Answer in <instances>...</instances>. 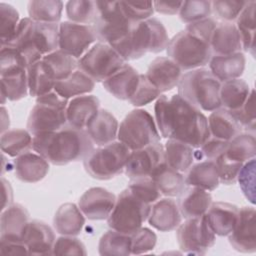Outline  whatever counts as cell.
<instances>
[{
	"label": "cell",
	"mask_w": 256,
	"mask_h": 256,
	"mask_svg": "<svg viewBox=\"0 0 256 256\" xmlns=\"http://www.w3.org/2000/svg\"><path fill=\"white\" fill-rule=\"evenodd\" d=\"M154 111L157 128L163 138L178 140L193 148H199L211 137L207 117L179 94L170 98L159 96Z\"/></svg>",
	"instance_id": "1"
},
{
	"label": "cell",
	"mask_w": 256,
	"mask_h": 256,
	"mask_svg": "<svg viewBox=\"0 0 256 256\" xmlns=\"http://www.w3.org/2000/svg\"><path fill=\"white\" fill-rule=\"evenodd\" d=\"M217 24L212 17L188 24L169 40L166 48L168 58L181 70L190 71L207 65L212 57L210 40Z\"/></svg>",
	"instance_id": "2"
},
{
	"label": "cell",
	"mask_w": 256,
	"mask_h": 256,
	"mask_svg": "<svg viewBox=\"0 0 256 256\" xmlns=\"http://www.w3.org/2000/svg\"><path fill=\"white\" fill-rule=\"evenodd\" d=\"M32 149L53 165H66L84 160L94 149L85 130L69 125L53 132L33 135Z\"/></svg>",
	"instance_id": "3"
},
{
	"label": "cell",
	"mask_w": 256,
	"mask_h": 256,
	"mask_svg": "<svg viewBox=\"0 0 256 256\" xmlns=\"http://www.w3.org/2000/svg\"><path fill=\"white\" fill-rule=\"evenodd\" d=\"M5 46L15 48L28 68L59 49V24L36 22L25 17L20 20L13 39Z\"/></svg>",
	"instance_id": "4"
},
{
	"label": "cell",
	"mask_w": 256,
	"mask_h": 256,
	"mask_svg": "<svg viewBox=\"0 0 256 256\" xmlns=\"http://www.w3.org/2000/svg\"><path fill=\"white\" fill-rule=\"evenodd\" d=\"M169 40L167 30L162 22L151 17L134 23L124 38L110 46L124 61H130L139 59L148 52H162L167 48Z\"/></svg>",
	"instance_id": "5"
},
{
	"label": "cell",
	"mask_w": 256,
	"mask_h": 256,
	"mask_svg": "<svg viewBox=\"0 0 256 256\" xmlns=\"http://www.w3.org/2000/svg\"><path fill=\"white\" fill-rule=\"evenodd\" d=\"M221 82L208 69L198 68L184 73L178 83V94L203 111L221 108L219 97Z\"/></svg>",
	"instance_id": "6"
},
{
	"label": "cell",
	"mask_w": 256,
	"mask_h": 256,
	"mask_svg": "<svg viewBox=\"0 0 256 256\" xmlns=\"http://www.w3.org/2000/svg\"><path fill=\"white\" fill-rule=\"evenodd\" d=\"M67 105L68 100L55 91L37 97L36 104L28 117L27 130L32 135H36L62 129L67 125Z\"/></svg>",
	"instance_id": "7"
},
{
	"label": "cell",
	"mask_w": 256,
	"mask_h": 256,
	"mask_svg": "<svg viewBox=\"0 0 256 256\" xmlns=\"http://www.w3.org/2000/svg\"><path fill=\"white\" fill-rule=\"evenodd\" d=\"M150 210L151 204L142 201L126 188L118 195L107 224L110 229L131 235L142 227Z\"/></svg>",
	"instance_id": "8"
},
{
	"label": "cell",
	"mask_w": 256,
	"mask_h": 256,
	"mask_svg": "<svg viewBox=\"0 0 256 256\" xmlns=\"http://www.w3.org/2000/svg\"><path fill=\"white\" fill-rule=\"evenodd\" d=\"M117 139L132 151L159 143L161 137L152 115L144 109H134L120 123Z\"/></svg>",
	"instance_id": "9"
},
{
	"label": "cell",
	"mask_w": 256,
	"mask_h": 256,
	"mask_svg": "<svg viewBox=\"0 0 256 256\" xmlns=\"http://www.w3.org/2000/svg\"><path fill=\"white\" fill-rule=\"evenodd\" d=\"M130 149L119 141L94 148L83 160L86 172L94 179L109 180L125 169Z\"/></svg>",
	"instance_id": "10"
},
{
	"label": "cell",
	"mask_w": 256,
	"mask_h": 256,
	"mask_svg": "<svg viewBox=\"0 0 256 256\" xmlns=\"http://www.w3.org/2000/svg\"><path fill=\"white\" fill-rule=\"evenodd\" d=\"M98 16L92 25L97 40L112 45L124 38L135 22L129 20L121 9L120 1H96Z\"/></svg>",
	"instance_id": "11"
},
{
	"label": "cell",
	"mask_w": 256,
	"mask_h": 256,
	"mask_svg": "<svg viewBox=\"0 0 256 256\" xmlns=\"http://www.w3.org/2000/svg\"><path fill=\"white\" fill-rule=\"evenodd\" d=\"M124 64V59L110 45L99 42L78 59L77 66L95 82H103Z\"/></svg>",
	"instance_id": "12"
},
{
	"label": "cell",
	"mask_w": 256,
	"mask_h": 256,
	"mask_svg": "<svg viewBox=\"0 0 256 256\" xmlns=\"http://www.w3.org/2000/svg\"><path fill=\"white\" fill-rule=\"evenodd\" d=\"M215 236L204 215L186 219L176 231L179 248L187 254H205L215 244Z\"/></svg>",
	"instance_id": "13"
},
{
	"label": "cell",
	"mask_w": 256,
	"mask_h": 256,
	"mask_svg": "<svg viewBox=\"0 0 256 256\" xmlns=\"http://www.w3.org/2000/svg\"><path fill=\"white\" fill-rule=\"evenodd\" d=\"M97 40L92 25L64 21L59 24V49L80 59Z\"/></svg>",
	"instance_id": "14"
},
{
	"label": "cell",
	"mask_w": 256,
	"mask_h": 256,
	"mask_svg": "<svg viewBox=\"0 0 256 256\" xmlns=\"http://www.w3.org/2000/svg\"><path fill=\"white\" fill-rule=\"evenodd\" d=\"M164 162V146L159 142L141 149L130 151L125 165V174L132 179L150 177Z\"/></svg>",
	"instance_id": "15"
},
{
	"label": "cell",
	"mask_w": 256,
	"mask_h": 256,
	"mask_svg": "<svg viewBox=\"0 0 256 256\" xmlns=\"http://www.w3.org/2000/svg\"><path fill=\"white\" fill-rule=\"evenodd\" d=\"M255 209L242 207L239 209L238 219L232 232L228 235L231 246L241 253H254L256 251Z\"/></svg>",
	"instance_id": "16"
},
{
	"label": "cell",
	"mask_w": 256,
	"mask_h": 256,
	"mask_svg": "<svg viewBox=\"0 0 256 256\" xmlns=\"http://www.w3.org/2000/svg\"><path fill=\"white\" fill-rule=\"evenodd\" d=\"M116 202L115 195L102 187L86 190L78 201V207L89 220H104L111 214Z\"/></svg>",
	"instance_id": "17"
},
{
	"label": "cell",
	"mask_w": 256,
	"mask_h": 256,
	"mask_svg": "<svg viewBox=\"0 0 256 256\" xmlns=\"http://www.w3.org/2000/svg\"><path fill=\"white\" fill-rule=\"evenodd\" d=\"M146 77L162 93L178 86L181 68L168 57H157L148 66Z\"/></svg>",
	"instance_id": "18"
},
{
	"label": "cell",
	"mask_w": 256,
	"mask_h": 256,
	"mask_svg": "<svg viewBox=\"0 0 256 256\" xmlns=\"http://www.w3.org/2000/svg\"><path fill=\"white\" fill-rule=\"evenodd\" d=\"M29 213L21 204H11L2 210L0 217V239L23 241L29 223Z\"/></svg>",
	"instance_id": "19"
},
{
	"label": "cell",
	"mask_w": 256,
	"mask_h": 256,
	"mask_svg": "<svg viewBox=\"0 0 256 256\" xmlns=\"http://www.w3.org/2000/svg\"><path fill=\"white\" fill-rule=\"evenodd\" d=\"M28 254L30 255H52L55 235L50 226L38 220L29 221L24 236Z\"/></svg>",
	"instance_id": "20"
},
{
	"label": "cell",
	"mask_w": 256,
	"mask_h": 256,
	"mask_svg": "<svg viewBox=\"0 0 256 256\" xmlns=\"http://www.w3.org/2000/svg\"><path fill=\"white\" fill-rule=\"evenodd\" d=\"M239 208L227 202H212L204 214L206 221L215 235L228 236L238 219Z\"/></svg>",
	"instance_id": "21"
},
{
	"label": "cell",
	"mask_w": 256,
	"mask_h": 256,
	"mask_svg": "<svg viewBox=\"0 0 256 256\" xmlns=\"http://www.w3.org/2000/svg\"><path fill=\"white\" fill-rule=\"evenodd\" d=\"M119 124L108 110L99 109L84 129L93 144L104 146L116 140Z\"/></svg>",
	"instance_id": "22"
},
{
	"label": "cell",
	"mask_w": 256,
	"mask_h": 256,
	"mask_svg": "<svg viewBox=\"0 0 256 256\" xmlns=\"http://www.w3.org/2000/svg\"><path fill=\"white\" fill-rule=\"evenodd\" d=\"M100 101L94 95H81L72 98L66 108L67 125L84 130L99 111Z\"/></svg>",
	"instance_id": "23"
},
{
	"label": "cell",
	"mask_w": 256,
	"mask_h": 256,
	"mask_svg": "<svg viewBox=\"0 0 256 256\" xmlns=\"http://www.w3.org/2000/svg\"><path fill=\"white\" fill-rule=\"evenodd\" d=\"M149 224L161 232L176 229L182 220V215L176 201L170 198L158 199L151 206L148 216Z\"/></svg>",
	"instance_id": "24"
},
{
	"label": "cell",
	"mask_w": 256,
	"mask_h": 256,
	"mask_svg": "<svg viewBox=\"0 0 256 256\" xmlns=\"http://www.w3.org/2000/svg\"><path fill=\"white\" fill-rule=\"evenodd\" d=\"M15 176L25 183H36L45 178L49 172V162L38 153L26 152L14 160Z\"/></svg>",
	"instance_id": "25"
},
{
	"label": "cell",
	"mask_w": 256,
	"mask_h": 256,
	"mask_svg": "<svg viewBox=\"0 0 256 256\" xmlns=\"http://www.w3.org/2000/svg\"><path fill=\"white\" fill-rule=\"evenodd\" d=\"M140 74L129 64H124L111 77L102 82L106 91L120 100H129L134 94L138 83Z\"/></svg>",
	"instance_id": "26"
},
{
	"label": "cell",
	"mask_w": 256,
	"mask_h": 256,
	"mask_svg": "<svg viewBox=\"0 0 256 256\" xmlns=\"http://www.w3.org/2000/svg\"><path fill=\"white\" fill-rule=\"evenodd\" d=\"M210 47L213 55H230L241 52V39L235 24L218 23L212 33Z\"/></svg>",
	"instance_id": "27"
},
{
	"label": "cell",
	"mask_w": 256,
	"mask_h": 256,
	"mask_svg": "<svg viewBox=\"0 0 256 256\" xmlns=\"http://www.w3.org/2000/svg\"><path fill=\"white\" fill-rule=\"evenodd\" d=\"M212 203L211 194L204 189L189 186L185 188L178 198V208L185 219L203 216Z\"/></svg>",
	"instance_id": "28"
},
{
	"label": "cell",
	"mask_w": 256,
	"mask_h": 256,
	"mask_svg": "<svg viewBox=\"0 0 256 256\" xmlns=\"http://www.w3.org/2000/svg\"><path fill=\"white\" fill-rule=\"evenodd\" d=\"M246 58L242 52L230 55H212L209 61L210 72L220 81L239 78L245 69Z\"/></svg>",
	"instance_id": "29"
},
{
	"label": "cell",
	"mask_w": 256,
	"mask_h": 256,
	"mask_svg": "<svg viewBox=\"0 0 256 256\" xmlns=\"http://www.w3.org/2000/svg\"><path fill=\"white\" fill-rule=\"evenodd\" d=\"M85 225V216L74 203L62 204L53 218V226L57 233L67 236H76L82 232Z\"/></svg>",
	"instance_id": "30"
},
{
	"label": "cell",
	"mask_w": 256,
	"mask_h": 256,
	"mask_svg": "<svg viewBox=\"0 0 256 256\" xmlns=\"http://www.w3.org/2000/svg\"><path fill=\"white\" fill-rule=\"evenodd\" d=\"M0 80L2 104L5 103L6 99L9 101L21 100L29 93L27 69L24 67L0 72Z\"/></svg>",
	"instance_id": "31"
},
{
	"label": "cell",
	"mask_w": 256,
	"mask_h": 256,
	"mask_svg": "<svg viewBox=\"0 0 256 256\" xmlns=\"http://www.w3.org/2000/svg\"><path fill=\"white\" fill-rule=\"evenodd\" d=\"M207 120L211 137L228 142L242 132L240 124L231 111L225 108H218L212 111Z\"/></svg>",
	"instance_id": "32"
},
{
	"label": "cell",
	"mask_w": 256,
	"mask_h": 256,
	"mask_svg": "<svg viewBox=\"0 0 256 256\" xmlns=\"http://www.w3.org/2000/svg\"><path fill=\"white\" fill-rule=\"evenodd\" d=\"M185 184L198 187L207 191H213L219 186V177L214 161H200L192 164L186 171Z\"/></svg>",
	"instance_id": "33"
},
{
	"label": "cell",
	"mask_w": 256,
	"mask_h": 256,
	"mask_svg": "<svg viewBox=\"0 0 256 256\" xmlns=\"http://www.w3.org/2000/svg\"><path fill=\"white\" fill-rule=\"evenodd\" d=\"M161 194L165 196H179L185 189V180L181 172L169 167L165 161L150 175Z\"/></svg>",
	"instance_id": "34"
},
{
	"label": "cell",
	"mask_w": 256,
	"mask_h": 256,
	"mask_svg": "<svg viewBox=\"0 0 256 256\" xmlns=\"http://www.w3.org/2000/svg\"><path fill=\"white\" fill-rule=\"evenodd\" d=\"M42 62L46 72L55 82L66 79L78 68V60L60 49L45 55Z\"/></svg>",
	"instance_id": "35"
},
{
	"label": "cell",
	"mask_w": 256,
	"mask_h": 256,
	"mask_svg": "<svg viewBox=\"0 0 256 256\" xmlns=\"http://www.w3.org/2000/svg\"><path fill=\"white\" fill-rule=\"evenodd\" d=\"M95 81L80 69H76L69 77L55 83L54 91L65 99L74 98L90 93Z\"/></svg>",
	"instance_id": "36"
},
{
	"label": "cell",
	"mask_w": 256,
	"mask_h": 256,
	"mask_svg": "<svg viewBox=\"0 0 256 256\" xmlns=\"http://www.w3.org/2000/svg\"><path fill=\"white\" fill-rule=\"evenodd\" d=\"M164 161L176 171L186 172L194 161L193 147L178 140L168 139L164 145Z\"/></svg>",
	"instance_id": "37"
},
{
	"label": "cell",
	"mask_w": 256,
	"mask_h": 256,
	"mask_svg": "<svg viewBox=\"0 0 256 256\" xmlns=\"http://www.w3.org/2000/svg\"><path fill=\"white\" fill-rule=\"evenodd\" d=\"M250 91L249 85L240 78L222 82L219 90L221 107L230 111L241 108Z\"/></svg>",
	"instance_id": "38"
},
{
	"label": "cell",
	"mask_w": 256,
	"mask_h": 256,
	"mask_svg": "<svg viewBox=\"0 0 256 256\" xmlns=\"http://www.w3.org/2000/svg\"><path fill=\"white\" fill-rule=\"evenodd\" d=\"M255 1H247L245 7L236 19V28L239 32L242 50L255 55Z\"/></svg>",
	"instance_id": "39"
},
{
	"label": "cell",
	"mask_w": 256,
	"mask_h": 256,
	"mask_svg": "<svg viewBox=\"0 0 256 256\" xmlns=\"http://www.w3.org/2000/svg\"><path fill=\"white\" fill-rule=\"evenodd\" d=\"M224 154L231 160L244 163L256 155V139L253 133L241 132L227 143Z\"/></svg>",
	"instance_id": "40"
},
{
	"label": "cell",
	"mask_w": 256,
	"mask_h": 256,
	"mask_svg": "<svg viewBox=\"0 0 256 256\" xmlns=\"http://www.w3.org/2000/svg\"><path fill=\"white\" fill-rule=\"evenodd\" d=\"M32 134L25 129L6 130L1 135V150L10 157H18L32 148Z\"/></svg>",
	"instance_id": "41"
},
{
	"label": "cell",
	"mask_w": 256,
	"mask_h": 256,
	"mask_svg": "<svg viewBox=\"0 0 256 256\" xmlns=\"http://www.w3.org/2000/svg\"><path fill=\"white\" fill-rule=\"evenodd\" d=\"M100 255L105 256H127L131 254V236L109 230L102 235L98 244Z\"/></svg>",
	"instance_id": "42"
},
{
	"label": "cell",
	"mask_w": 256,
	"mask_h": 256,
	"mask_svg": "<svg viewBox=\"0 0 256 256\" xmlns=\"http://www.w3.org/2000/svg\"><path fill=\"white\" fill-rule=\"evenodd\" d=\"M64 4L59 0H34L28 3L29 18L36 22L58 23Z\"/></svg>",
	"instance_id": "43"
},
{
	"label": "cell",
	"mask_w": 256,
	"mask_h": 256,
	"mask_svg": "<svg viewBox=\"0 0 256 256\" xmlns=\"http://www.w3.org/2000/svg\"><path fill=\"white\" fill-rule=\"evenodd\" d=\"M28 90L32 97H40L54 90L55 81L46 72L42 59L27 68Z\"/></svg>",
	"instance_id": "44"
},
{
	"label": "cell",
	"mask_w": 256,
	"mask_h": 256,
	"mask_svg": "<svg viewBox=\"0 0 256 256\" xmlns=\"http://www.w3.org/2000/svg\"><path fill=\"white\" fill-rule=\"evenodd\" d=\"M65 10L68 19L78 24H94L98 16L96 1L91 0H70L66 3Z\"/></svg>",
	"instance_id": "45"
},
{
	"label": "cell",
	"mask_w": 256,
	"mask_h": 256,
	"mask_svg": "<svg viewBox=\"0 0 256 256\" xmlns=\"http://www.w3.org/2000/svg\"><path fill=\"white\" fill-rule=\"evenodd\" d=\"M18 11L10 4L0 3V39L1 46H5L13 39L20 23Z\"/></svg>",
	"instance_id": "46"
},
{
	"label": "cell",
	"mask_w": 256,
	"mask_h": 256,
	"mask_svg": "<svg viewBox=\"0 0 256 256\" xmlns=\"http://www.w3.org/2000/svg\"><path fill=\"white\" fill-rule=\"evenodd\" d=\"M211 1H183L179 10V17L186 24L195 23L210 17Z\"/></svg>",
	"instance_id": "47"
},
{
	"label": "cell",
	"mask_w": 256,
	"mask_h": 256,
	"mask_svg": "<svg viewBox=\"0 0 256 256\" xmlns=\"http://www.w3.org/2000/svg\"><path fill=\"white\" fill-rule=\"evenodd\" d=\"M127 188L136 197L148 204L156 202L162 195L151 177L132 179Z\"/></svg>",
	"instance_id": "48"
},
{
	"label": "cell",
	"mask_w": 256,
	"mask_h": 256,
	"mask_svg": "<svg viewBox=\"0 0 256 256\" xmlns=\"http://www.w3.org/2000/svg\"><path fill=\"white\" fill-rule=\"evenodd\" d=\"M247 1L232 0H216L211 1V11L217 19L229 22L236 20L238 15L245 7Z\"/></svg>",
	"instance_id": "49"
},
{
	"label": "cell",
	"mask_w": 256,
	"mask_h": 256,
	"mask_svg": "<svg viewBox=\"0 0 256 256\" xmlns=\"http://www.w3.org/2000/svg\"><path fill=\"white\" fill-rule=\"evenodd\" d=\"M237 181L246 199L255 204V158L243 163Z\"/></svg>",
	"instance_id": "50"
},
{
	"label": "cell",
	"mask_w": 256,
	"mask_h": 256,
	"mask_svg": "<svg viewBox=\"0 0 256 256\" xmlns=\"http://www.w3.org/2000/svg\"><path fill=\"white\" fill-rule=\"evenodd\" d=\"M159 96H161V92L148 80L145 74H140L138 86L128 101L133 106L140 107L149 104Z\"/></svg>",
	"instance_id": "51"
},
{
	"label": "cell",
	"mask_w": 256,
	"mask_h": 256,
	"mask_svg": "<svg viewBox=\"0 0 256 256\" xmlns=\"http://www.w3.org/2000/svg\"><path fill=\"white\" fill-rule=\"evenodd\" d=\"M214 163L217 168L220 183L232 185L237 182V176L243 163L229 159L224 153L218 156L214 160Z\"/></svg>",
	"instance_id": "52"
},
{
	"label": "cell",
	"mask_w": 256,
	"mask_h": 256,
	"mask_svg": "<svg viewBox=\"0 0 256 256\" xmlns=\"http://www.w3.org/2000/svg\"><path fill=\"white\" fill-rule=\"evenodd\" d=\"M255 91L252 89L245 103L241 108L231 111L237 122L240 124L242 130L254 134L255 131V104H254ZM230 111V110H229Z\"/></svg>",
	"instance_id": "53"
},
{
	"label": "cell",
	"mask_w": 256,
	"mask_h": 256,
	"mask_svg": "<svg viewBox=\"0 0 256 256\" xmlns=\"http://www.w3.org/2000/svg\"><path fill=\"white\" fill-rule=\"evenodd\" d=\"M120 6L126 17L135 23L151 18L154 13L153 2L151 1H120Z\"/></svg>",
	"instance_id": "54"
},
{
	"label": "cell",
	"mask_w": 256,
	"mask_h": 256,
	"mask_svg": "<svg viewBox=\"0 0 256 256\" xmlns=\"http://www.w3.org/2000/svg\"><path fill=\"white\" fill-rule=\"evenodd\" d=\"M130 236L131 254L135 255L143 254L154 249L157 242L156 234L151 229L146 227H141Z\"/></svg>",
	"instance_id": "55"
},
{
	"label": "cell",
	"mask_w": 256,
	"mask_h": 256,
	"mask_svg": "<svg viewBox=\"0 0 256 256\" xmlns=\"http://www.w3.org/2000/svg\"><path fill=\"white\" fill-rule=\"evenodd\" d=\"M85 245L80 239L74 236L62 235L54 243L52 255H86Z\"/></svg>",
	"instance_id": "56"
},
{
	"label": "cell",
	"mask_w": 256,
	"mask_h": 256,
	"mask_svg": "<svg viewBox=\"0 0 256 256\" xmlns=\"http://www.w3.org/2000/svg\"><path fill=\"white\" fill-rule=\"evenodd\" d=\"M227 143V141L210 137L198 148L197 151H194V158L203 161H214L218 156L225 152Z\"/></svg>",
	"instance_id": "57"
},
{
	"label": "cell",
	"mask_w": 256,
	"mask_h": 256,
	"mask_svg": "<svg viewBox=\"0 0 256 256\" xmlns=\"http://www.w3.org/2000/svg\"><path fill=\"white\" fill-rule=\"evenodd\" d=\"M0 252L7 255L28 254V249L23 241L0 239Z\"/></svg>",
	"instance_id": "58"
},
{
	"label": "cell",
	"mask_w": 256,
	"mask_h": 256,
	"mask_svg": "<svg viewBox=\"0 0 256 256\" xmlns=\"http://www.w3.org/2000/svg\"><path fill=\"white\" fill-rule=\"evenodd\" d=\"M183 1H173V2H166V1H154L153 7L154 10L160 14L165 15H175L179 13Z\"/></svg>",
	"instance_id": "59"
},
{
	"label": "cell",
	"mask_w": 256,
	"mask_h": 256,
	"mask_svg": "<svg viewBox=\"0 0 256 256\" xmlns=\"http://www.w3.org/2000/svg\"><path fill=\"white\" fill-rule=\"evenodd\" d=\"M2 181V189H3V205H2V210L11 205L12 203V198H13V193L12 189L10 186V183L6 181L3 177L1 179Z\"/></svg>",
	"instance_id": "60"
}]
</instances>
